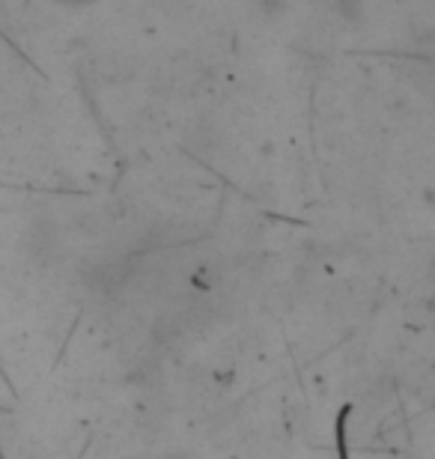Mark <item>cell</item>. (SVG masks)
<instances>
[{"label": "cell", "instance_id": "6da1fadb", "mask_svg": "<svg viewBox=\"0 0 435 459\" xmlns=\"http://www.w3.org/2000/svg\"><path fill=\"white\" fill-rule=\"evenodd\" d=\"M128 281V263L126 260H99L84 269V283L90 292L101 299L117 296Z\"/></svg>", "mask_w": 435, "mask_h": 459}, {"label": "cell", "instance_id": "7a4b0ae2", "mask_svg": "<svg viewBox=\"0 0 435 459\" xmlns=\"http://www.w3.org/2000/svg\"><path fill=\"white\" fill-rule=\"evenodd\" d=\"M24 245H27V256L36 263H48L57 256L60 251V233L57 224L51 218H36V221L27 227L24 233Z\"/></svg>", "mask_w": 435, "mask_h": 459}, {"label": "cell", "instance_id": "3957f363", "mask_svg": "<svg viewBox=\"0 0 435 459\" xmlns=\"http://www.w3.org/2000/svg\"><path fill=\"white\" fill-rule=\"evenodd\" d=\"M328 4H331V13L349 27H361L367 22V13H370L367 0H328Z\"/></svg>", "mask_w": 435, "mask_h": 459}, {"label": "cell", "instance_id": "277c9868", "mask_svg": "<svg viewBox=\"0 0 435 459\" xmlns=\"http://www.w3.org/2000/svg\"><path fill=\"white\" fill-rule=\"evenodd\" d=\"M257 9H260L265 22H281L290 13V0H257Z\"/></svg>", "mask_w": 435, "mask_h": 459}]
</instances>
